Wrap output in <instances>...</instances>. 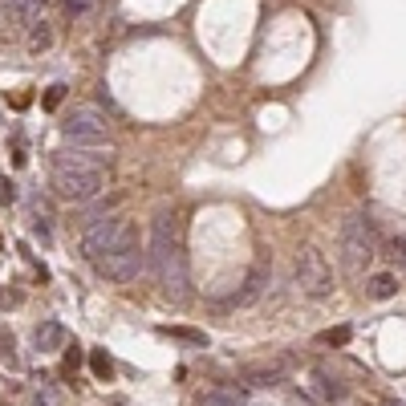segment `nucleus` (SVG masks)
<instances>
[{
  "mask_svg": "<svg viewBox=\"0 0 406 406\" xmlns=\"http://www.w3.org/2000/svg\"><path fill=\"white\" fill-rule=\"evenodd\" d=\"M0 350H4V361H8V366H13V370H17V366H21V358H17V341H13V334H8V329H4V334H0Z\"/></svg>",
  "mask_w": 406,
  "mask_h": 406,
  "instance_id": "15",
  "label": "nucleus"
},
{
  "mask_svg": "<svg viewBox=\"0 0 406 406\" xmlns=\"http://www.w3.org/2000/svg\"><path fill=\"white\" fill-rule=\"evenodd\" d=\"M8 4V17L17 24H37V21H45V8H49V0H4Z\"/></svg>",
  "mask_w": 406,
  "mask_h": 406,
  "instance_id": "6",
  "label": "nucleus"
},
{
  "mask_svg": "<svg viewBox=\"0 0 406 406\" xmlns=\"http://www.w3.org/2000/svg\"><path fill=\"white\" fill-rule=\"evenodd\" d=\"M90 370H94L97 382H110V378H114V361H110V354H106V350H94V354H90Z\"/></svg>",
  "mask_w": 406,
  "mask_h": 406,
  "instance_id": "11",
  "label": "nucleus"
},
{
  "mask_svg": "<svg viewBox=\"0 0 406 406\" xmlns=\"http://www.w3.org/2000/svg\"><path fill=\"white\" fill-rule=\"evenodd\" d=\"M199 406H240V390H232V386L203 390V394H199Z\"/></svg>",
  "mask_w": 406,
  "mask_h": 406,
  "instance_id": "8",
  "label": "nucleus"
},
{
  "mask_svg": "<svg viewBox=\"0 0 406 406\" xmlns=\"http://www.w3.org/2000/svg\"><path fill=\"white\" fill-rule=\"evenodd\" d=\"M13 195H17V183L8 175H0V203H13Z\"/></svg>",
  "mask_w": 406,
  "mask_h": 406,
  "instance_id": "17",
  "label": "nucleus"
},
{
  "mask_svg": "<svg viewBox=\"0 0 406 406\" xmlns=\"http://www.w3.org/2000/svg\"><path fill=\"white\" fill-rule=\"evenodd\" d=\"M81 252L102 276H110L118 285L134 281L143 268V240H139V228L130 215H106V219L90 224L81 236Z\"/></svg>",
  "mask_w": 406,
  "mask_h": 406,
  "instance_id": "1",
  "label": "nucleus"
},
{
  "mask_svg": "<svg viewBox=\"0 0 406 406\" xmlns=\"http://www.w3.org/2000/svg\"><path fill=\"white\" fill-rule=\"evenodd\" d=\"M106 167H110V155H102V146L97 150H86V146L57 150L53 155V192L70 203H90L106 192Z\"/></svg>",
  "mask_w": 406,
  "mask_h": 406,
  "instance_id": "2",
  "label": "nucleus"
},
{
  "mask_svg": "<svg viewBox=\"0 0 406 406\" xmlns=\"http://www.w3.org/2000/svg\"><path fill=\"white\" fill-rule=\"evenodd\" d=\"M292 276H297V288H301L305 297H313V301H321V297L334 292V268L325 260V252H317V248H301V252H297Z\"/></svg>",
  "mask_w": 406,
  "mask_h": 406,
  "instance_id": "5",
  "label": "nucleus"
},
{
  "mask_svg": "<svg viewBox=\"0 0 406 406\" xmlns=\"http://www.w3.org/2000/svg\"><path fill=\"white\" fill-rule=\"evenodd\" d=\"M29 49H33V53H45V49H53V24H49V21L29 24Z\"/></svg>",
  "mask_w": 406,
  "mask_h": 406,
  "instance_id": "9",
  "label": "nucleus"
},
{
  "mask_svg": "<svg viewBox=\"0 0 406 406\" xmlns=\"http://www.w3.org/2000/svg\"><path fill=\"white\" fill-rule=\"evenodd\" d=\"M163 334L179 337V341H187V345H208V334H203V329H187V325H167Z\"/></svg>",
  "mask_w": 406,
  "mask_h": 406,
  "instance_id": "12",
  "label": "nucleus"
},
{
  "mask_svg": "<svg viewBox=\"0 0 406 406\" xmlns=\"http://www.w3.org/2000/svg\"><path fill=\"white\" fill-rule=\"evenodd\" d=\"M337 252H341V264L350 272H361V264L374 260L378 252V232L366 215H345L341 219V232H337Z\"/></svg>",
  "mask_w": 406,
  "mask_h": 406,
  "instance_id": "3",
  "label": "nucleus"
},
{
  "mask_svg": "<svg viewBox=\"0 0 406 406\" xmlns=\"http://www.w3.org/2000/svg\"><path fill=\"white\" fill-rule=\"evenodd\" d=\"M350 337H354V329H350V325H337V329L317 334V345H350Z\"/></svg>",
  "mask_w": 406,
  "mask_h": 406,
  "instance_id": "13",
  "label": "nucleus"
},
{
  "mask_svg": "<svg viewBox=\"0 0 406 406\" xmlns=\"http://www.w3.org/2000/svg\"><path fill=\"white\" fill-rule=\"evenodd\" d=\"M33 341H37V350H65V329L57 321H45V325H37Z\"/></svg>",
  "mask_w": 406,
  "mask_h": 406,
  "instance_id": "7",
  "label": "nucleus"
},
{
  "mask_svg": "<svg viewBox=\"0 0 406 406\" xmlns=\"http://www.w3.org/2000/svg\"><path fill=\"white\" fill-rule=\"evenodd\" d=\"M77 366H81V345L73 341V345H65V361H61V374H65V378H73V370H77Z\"/></svg>",
  "mask_w": 406,
  "mask_h": 406,
  "instance_id": "14",
  "label": "nucleus"
},
{
  "mask_svg": "<svg viewBox=\"0 0 406 406\" xmlns=\"http://www.w3.org/2000/svg\"><path fill=\"white\" fill-rule=\"evenodd\" d=\"M398 292V281L390 276V272H378V276H370V297L374 301H390Z\"/></svg>",
  "mask_w": 406,
  "mask_h": 406,
  "instance_id": "10",
  "label": "nucleus"
},
{
  "mask_svg": "<svg viewBox=\"0 0 406 406\" xmlns=\"http://www.w3.org/2000/svg\"><path fill=\"white\" fill-rule=\"evenodd\" d=\"M61 134L73 146L97 150V146H110V122H106V114L97 106H73L70 114L61 118Z\"/></svg>",
  "mask_w": 406,
  "mask_h": 406,
  "instance_id": "4",
  "label": "nucleus"
},
{
  "mask_svg": "<svg viewBox=\"0 0 406 406\" xmlns=\"http://www.w3.org/2000/svg\"><path fill=\"white\" fill-rule=\"evenodd\" d=\"M61 97H65V86H49V94H45V110H57V106H61Z\"/></svg>",
  "mask_w": 406,
  "mask_h": 406,
  "instance_id": "16",
  "label": "nucleus"
}]
</instances>
